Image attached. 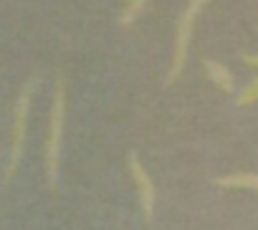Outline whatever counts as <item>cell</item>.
<instances>
[{
    "label": "cell",
    "instance_id": "6da1fadb",
    "mask_svg": "<svg viewBox=\"0 0 258 230\" xmlns=\"http://www.w3.org/2000/svg\"><path fill=\"white\" fill-rule=\"evenodd\" d=\"M63 124H66V86L63 79H56V96L51 109V124H48V144H46V175L48 185H58V167H61V142H63Z\"/></svg>",
    "mask_w": 258,
    "mask_h": 230
},
{
    "label": "cell",
    "instance_id": "7a4b0ae2",
    "mask_svg": "<svg viewBox=\"0 0 258 230\" xmlns=\"http://www.w3.org/2000/svg\"><path fill=\"white\" fill-rule=\"evenodd\" d=\"M31 96H33V79L21 89L18 101H16V111H13V132H11V160L3 175V182H11L13 172L21 165V155H23V144H26V129H28V111H31Z\"/></svg>",
    "mask_w": 258,
    "mask_h": 230
},
{
    "label": "cell",
    "instance_id": "3957f363",
    "mask_svg": "<svg viewBox=\"0 0 258 230\" xmlns=\"http://www.w3.org/2000/svg\"><path fill=\"white\" fill-rule=\"evenodd\" d=\"M208 0H190L185 6L182 16H180V23H177V38H175V58H172V68L165 79V84H175V79L182 73L185 68V61H187V48H190V38H192V28H195V18L198 13L203 11V6Z\"/></svg>",
    "mask_w": 258,
    "mask_h": 230
},
{
    "label": "cell",
    "instance_id": "277c9868",
    "mask_svg": "<svg viewBox=\"0 0 258 230\" xmlns=\"http://www.w3.org/2000/svg\"><path fill=\"white\" fill-rule=\"evenodd\" d=\"M126 162H129V172H132V177H135V185H137V192H140V205H142L145 220L150 222V220H152V215H155V200H157V190H155V185H152V180H150L147 170L142 167V162H140V157H137L135 152L126 157Z\"/></svg>",
    "mask_w": 258,
    "mask_h": 230
},
{
    "label": "cell",
    "instance_id": "5b68a950",
    "mask_svg": "<svg viewBox=\"0 0 258 230\" xmlns=\"http://www.w3.org/2000/svg\"><path fill=\"white\" fill-rule=\"evenodd\" d=\"M203 66H205V71H208L210 81H213L218 89H223V91H233V89H235L233 73H230L223 63H218V61H213V58H205V61H203Z\"/></svg>",
    "mask_w": 258,
    "mask_h": 230
},
{
    "label": "cell",
    "instance_id": "8992f818",
    "mask_svg": "<svg viewBox=\"0 0 258 230\" xmlns=\"http://www.w3.org/2000/svg\"><path fill=\"white\" fill-rule=\"evenodd\" d=\"M215 185H220V187H245V190H255V192H258V175H255V172L225 175V177H218Z\"/></svg>",
    "mask_w": 258,
    "mask_h": 230
},
{
    "label": "cell",
    "instance_id": "52a82bcc",
    "mask_svg": "<svg viewBox=\"0 0 258 230\" xmlns=\"http://www.w3.org/2000/svg\"><path fill=\"white\" fill-rule=\"evenodd\" d=\"M145 8H147V0H126L124 11L119 13V26H132L142 16Z\"/></svg>",
    "mask_w": 258,
    "mask_h": 230
},
{
    "label": "cell",
    "instance_id": "ba28073f",
    "mask_svg": "<svg viewBox=\"0 0 258 230\" xmlns=\"http://www.w3.org/2000/svg\"><path fill=\"white\" fill-rule=\"evenodd\" d=\"M253 101H258V79H253L250 86L238 96V106H248V104H253Z\"/></svg>",
    "mask_w": 258,
    "mask_h": 230
},
{
    "label": "cell",
    "instance_id": "9c48e42d",
    "mask_svg": "<svg viewBox=\"0 0 258 230\" xmlns=\"http://www.w3.org/2000/svg\"><path fill=\"white\" fill-rule=\"evenodd\" d=\"M240 58L248 63V66H253V68H258V56L255 53H240Z\"/></svg>",
    "mask_w": 258,
    "mask_h": 230
}]
</instances>
